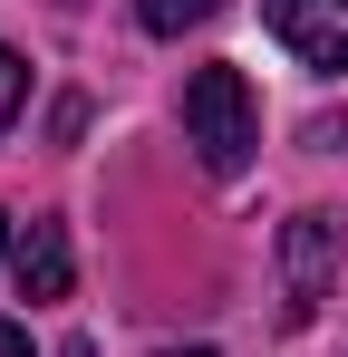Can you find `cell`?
<instances>
[{"label":"cell","instance_id":"cell-2","mask_svg":"<svg viewBox=\"0 0 348 357\" xmlns=\"http://www.w3.org/2000/svg\"><path fill=\"white\" fill-rule=\"evenodd\" d=\"M339 251H348V232H339V213H290L281 222V309L290 319H310L319 299H329V280H339Z\"/></svg>","mask_w":348,"mask_h":357},{"label":"cell","instance_id":"cell-4","mask_svg":"<svg viewBox=\"0 0 348 357\" xmlns=\"http://www.w3.org/2000/svg\"><path fill=\"white\" fill-rule=\"evenodd\" d=\"M10 280H20V299H68V280H78L68 232H58V222H29L20 251H10Z\"/></svg>","mask_w":348,"mask_h":357},{"label":"cell","instance_id":"cell-8","mask_svg":"<svg viewBox=\"0 0 348 357\" xmlns=\"http://www.w3.org/2000/svg\"><path fill=\"white\" fill-rule=\"evenodd\" d=\"M0 261H10V213H0Z\"/></svg>","mask_w":348,"mask_h":357},{"label":"cell","instance_id":"cell-3","mask_svg":"<svg viewBox=\"0 0 348 357\" xmlns=\"http://www.w3.org/2000/svg\"><path fill=\"white\" fill-rule=\"evenodd\" d=\"M261 20L300 68H319V77L348 68V0H261Z\"/></svg>","mask_w":348,"mask_h":357},{"label":"cell","instance_id":"cell-1","mask_svg":"<svg viewBox=\"0 0 348 357\" xmlns=\"http://www.w3.org/2000/svg\"><path fill=\"white\" fill-rule=\"evenodd\" d=\"M184 145L203 155V174H242L261 145V107L242 68H194L184 77Z\"/></svg>","mask_w":348,"mask_h":357},{"label":"cell","instance_id":"cell-10","mask_svg":"<svg viewBox=\"0 0 348 357\" xmlns=\"http://www.w3.org/2000/svg\"><path fill=\"white\" fill-rule=\"evenodd\" d=\"M165 357H213V348H165Z\"/></svg>","mask_w":348,"mask_h":357},{"label":"cell","instance_id":"cell-9","mask_svg":"<svg viewBox=\"0 0 348 357\" xmlns=\"http://www.w3.org/2000/svg\"><path fill=\"white\" fill-rule=\"evenodd\" d=\"M68 357H97V348H87V338H68Z\"/></svg>","mask_w":348,"mask_h":357},{"label":"cell","instance_id":"cell-6","mask_svg":"<svg viewBox=\"0 0 348 357\" xmlns=\"http://www.w3.org/2000/svg\"><path fill=\"white\" fill-rule=\"evenodd\" d=\"M29 107V68H20V49L0 39V135H10V116Z\"/></svg>","mask_w":348,"mask_h":357},{"label":"cell","instance_id":"cell-5","mask_svg":"<svg viewBox=\"0 0 348 357\" xmlns=\"http://www.w3.org/2000/svg\"><path fill=\"white\" fill-rule=\"evenodd\" d=\"M213 10H223V0H136V20H145L155 39H184V29H203Z\"/></svg>","mask_w":348,"mask_h":357},{"label":"cell","instance_id":"cell-7","mask_svg":"<svg viewBox=\"0 0 348 357\" xmlns=\"http://www.w3.org/2000/svg\"><path fill=\"white\" fill-rule=\"evenodd\" d=\"M0 357H29V328L20 319H0Z\"/></svg>","mask_w":348,"mask_h":357}]
</instances>
